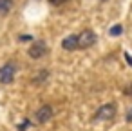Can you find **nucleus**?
<instances>
[{
  "label": "nucleus",
  "instance_id": "1",
  "mask_svg": "<svg viewBox=\"0 0 132 131\" xmlns=\"http://www.w3.org/2000/svg\"><path fill=\"white\" fill-rule=\"evenodd\" d=\"M94 44H96V35H94V31L83 29V31L78 35V46H80L81 49H87V47H90V46H94Z\"/></svg>",
  "mask_w": 132,
  "mask_h": 131
},
{
  "label": "nucleus",
  "instance_id": "2",
  "mask_svg": "<svg viewBox=\"0 0 132 131\" xmlns=\"http://www.w3.org/2000/svg\"><path fill=\"white\" fill-rule=\"evenodd\" d=\"M15 71H16L15 64H11V62L4 64L2 67H0V82L2 84H11L15 80Z\"/></svg>",
  "mask_w": 132,
  "mask_h": 131
},
{
  "label": "nucleus",
  "instance_id": "3",
  "mask_svg": "<svg viewBox=\"0 0 132 131\" xmlns=\"http://www.w3.org/2000/svg\"><path fill=\"white\" fill-rule=\"evenodd\" d=\"M45 55H47V44L45 42L36 40V42L31 44V47H29V57L31 58H42Z\"/></svg>",
  "mask_w": 132,
  "mask_h": 131
},
{
  "label": "nucleus",
  "instance_id": "4",
  "mask_svg": "<svg viewBox=\"0 0 132 131\" xmlns=\"http://www.w3.org/2000/svg\"><path fill=\"white\" fill-rule=\"evenodd\" d=\"M114 116H116V106L114 104H103L96 111V118H100V120H112Z\"/></svg>",
  "mask_w": 132,
  "mask_h": 131
},
{
  "label": "nucleus",
  "instance_id": "5",
  "mask_svg": "<svg viewBox=\"0 0 132 131\" xmlns=\"http://www.w3.org/2000/svg\"><path fill=\"white\" fill-rule=\"evenodd\" d=\"M35 116H36V122H38V124H45V122H49L51 116H53V107L45 104V106H42V107L36 111Z\"/></svg>",
  "mask_w": 132,
  "mask_h": 131
},
{
  "label": "nucleus",
  "instance_id": "6",
  "mask_svg": "<svg viewBox=\"0 0 132 131\" xmlns=\"http://www.w3.org/2000/svg\"><path fill=\"white\" fill-rule=\"evenodd\" d=\"M62 47L65 49V51H74V49H78L80 46H78V35H69V37H65L63 40H62Z\"/></svg>",
  "mask_w": 132,
  "mask_h": 131
},
{
  "label": "nucleus",
  "instance_id": "7",
  "mask_svg": "<svg viewBox=\"0 0 132 131\" xmlns=\"http://www.w3.org/2000/svg\"><path fill=\"white\" fill-rule=\"evenodd\" d=\"M13 8V0H0V15H7Z\"/></svg>",
  "mask_w": 132,
  "mask_h": 131
},
{
  "label": "nucleus",
  "instance_id": "8",
  "mask_svg": "<svg viewBox=\"0 0 132 131\" xmlns=\"http://www.w3.org/2000/svg\"><path fill=\"white\" fill-rule=\"evenodd\" d=\"M45 78H47V69H42V71H38V75L33 78V82H35V84H38V82H44Z\"/></svg>",
  "mask_w": 132,
  "mask_h": 131
},
{
  "label": "nucleus",
  "instance_id": "9",
  "mask_svg": "<svg viewBox=\"0 0 132 131\" xmlns=\"http://www.w3.org/2000/svg\"><path fill=\"white\" fill-rule=\"evenodd\" d=\"M121 33H123L121 24H116V26H112V27H110V35H112V37H118V35H121Z\"/></svg>",
  "mask_w": 132,
  "mask_h": 131
},
{
  "label": "nucleus",
  "instance_id": "10",
  "mask_svg": "<svg viewBox=\"0 0 132 131\" xmlns=\"http://www.w3.org/2000/svg\"><path fill=\"white\" fill-rule=\"evenodd\" d=\"M49 2L53 4V6H62V4H65L67 0H49Z\"/></svg>",
  "mask_w": 132,
  "mask_h": 131
},
{
  "label": "nucleus",
  "instance_id": "11",
  "mask_svg": "<svg viewBox=\"0 0 132 131\" xmlns=\"http://www.w3.org/2000/svg\"><path fill=\"white\" fill-rule=\"evenodd\" d=\"M27 126H29V120H26V122H22V124L18 126V131H24V129H27Z\"/></svg>",
  "mask_w": 132,
  "mask_h": 131
},
{
  "label": "nucleus",
  "instance_id": "12",
  "mask_svg": "<svg viewBox=\"0 0 132 131\" xmlns=\"http://www.w3.org/2000/svg\"><path fill=\"white\" fill-rule=\"evenodd\" d=\"M127 122H132V109H128V113H127Z\"/></svg>",
  "mask_w": 132,
  "mask_h": 131
},
{
  "label": "nucleus",
  "instance_id": "13",
  "mask_svg": "<svg viewBox=\"0 0 132 131\" xmlns=\"http://www.w3.org/2000/svg\"><path fill=\"white\" fill-rule=\"evenodd\" d=\"M125 95H130V96H132V84H130V86L125 89Z\"/></svg>",
  "mask_w": 132,
  "mask_h": 131
},
{
  "label": "nucleus",
  "instance_id": "14",
  "mask_svg": "<svg viewBox=\"0 0 132 131\" xmlns=\"http://www.w3.org/2000/svg\"><path fill=\"white\" fill-rule=\"evenodd\" d=\"M125 58H127V62H128V64H130V66H132V57H130V55H128V53H125Z\"/></svg>",
  "mask_w": 132,
  "mask_h": 131
}]
</instances>
